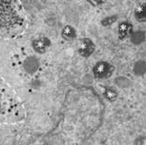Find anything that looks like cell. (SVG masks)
<instances>
[{"mask_svg":"<svg viewBox=\"0 0 146 145\" xmlns=\"http://www.w3.org/2000/svg\"><path fill=\"white\" fill-rule=\"evenodd\" d=\"M136 16L141 17V18H145V7H144V5H142V7H140L136 10Z\"/></svg>","mask_w":146,"mask_h":145,"instance_id":"cell-8","label":"cell"},{"mask_svg":"<svg viewBox=\"0 0 146 145\" xmlns=\"http://www.w3.org/2000/svg\"><path fill=\"white\" fill-rule=\"evenodd\" d=\"M119 35L121 37H126L131 34L132 31V26L127 23V22H123L119 26Z\"/></svg>","mask_w":146,"mask_h":145,"instance_id":"cell-6","label":"cell"},{"mask_svg":"<svg viewBox=\"0 0 146 145\" xmlns=\"http://www.w3.org/2000/svg\"><path fill=\"white\" fill-rule=\"evenodd\" d=\"M113 67L108 63L102 62V63H98L96 64L94 68V74L98 78H104V77H108V75H111Z\"/></svg>","mask_w":146,"mask_h":145,"instance_id":"cell-3","label":"cell"},{"mask_svg":"<svg viewBox=\"0 0 146 145\" xmlns=\"http://www.w3.org/2000/svg\"><path fill=\"white\" fill-rule=\"evenodd\" d=\"M50 46V41L45 37H39L33 41V48L39 53H43Z\"/></svg>","mask_w":146,"mask_h":145,"instance_id":"cell-5","label":"cell"},{"mask_svg":"<svg viewBox=\"0 0 146 145\" xmlns=\"http://www.w3.org/2000/svg\"><path fill=\"white\" fill-rule=\"evenodd\" d=\"M75 30L72 28L71 26H66L63 29L62 32V36L66 38V39H72L75 37Z\"/></svg>","mask_w":146,"mask_h":145,"instance_id":"cell-7","label":"cell"},{"mask_svg":"<svg viewBox=\"0 0 146 145\" xmlns=\"http://www.w3.org/2000/svg\"><path fill=\"white\" fill-rule=\"evenodd\" d=\"M16 102L8 86L0 78V117H10L15 109Z\"/></svg>","mask_w":146,"mask_h":145,"instance_id":"cell-2","label":"cell"},{"mask_svg":"<svg viewBox=\"0 0 146 145\" xmlns=\"http://www.w3.org/2000/svg\"><path fill=\"white\" fill-rule=\"evenodd\" d=\"M95 49V46L93 43L88 40V39H85L81 42V44H80V47H78V52H80L82 55L84 56H88L90 55Z\"/></svg>","mask_w":146,"mask_h":145,"instance_id":"cell-4","label":"cell"},{"mask_svg":"<svg viewBox=\"0 0 146 145\" xmlns=\"http://www.w3.org/2000/svg\"><path fill=\"white\" fill-rule=\"evenodd\" d=\"M25 16L18 3L0 1V37H14L25 27Z\"/></svg>","mask_w":146,"mask_h":145,"instance_id":"cell-1","label":"cell"}]
</instances>
